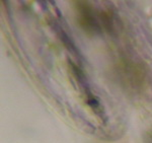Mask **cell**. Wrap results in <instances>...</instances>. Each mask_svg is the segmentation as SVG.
I'll return each instance as SVG.
<instances>
[{"instance_id":"obj_1","label":"cell","mask_w":152,"mask_h":143,"mask_svg":"<svg viewBox=\"0 0 152 143\" xmlns=\"http://www.w3.org/2000/svg\"><path fill=\"white\" fill-rule=\"evenodd\" d=\"M116 73L124 87L134 92L141 90L146 83V68L127 56L120 57L116 63Z\"/></svg>"},{"instance_id":"obj_2","label":"cell","mask_w":152,"mask_h":143,"mask_svg":"<svg viewBox=\"0 0 152 143\" xmlns=\"http://www.w3.org/2000/svg\"><path fill=\"white\" fill-rule=\"evenodd\" d=\"M75 9L76 21L83 31L87 34H96L102 31L99 21V14L95 12L94 8L87 1H72Z\"/></svg>"},{"instance_id":"obj_3","label":"cell","mask_w":152,"mask_h":143,"mask_svg":"<svg viewBox=\"0 0 152 143\" xmlns=\"http://www.w3.org/2000/svg\"><path fill=\"white\" fill-rule=\"evenodd\" d=\"M99 21L102 28L105 29L107 33L114 34L117 29V19L111 11L102 10L99 12Z\"/></svg>"},{"instance_id":"obj_4","label":"cell","mask_w":152,"mask_h":143,"mask_svg":"<svg viewBox=\"0 0 152 143\" xmlns=\"http://www.w3.org/2000/svg\"><path fill=\"white\" fill-rule=\"evenodd\" d=\"M148 143H152V135H150L149 136V138H148V141H147Z\"/></svg>"}]
</instances>
